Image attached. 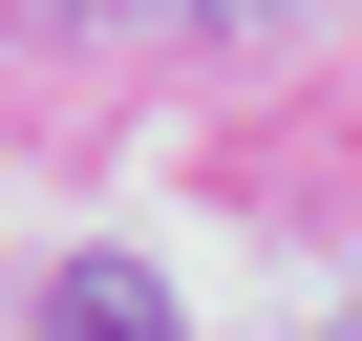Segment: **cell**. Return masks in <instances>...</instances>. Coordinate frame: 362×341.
Returning <instances> with one entry per match:
<instances>
[{
  "label": "cell",
  "instance_id": "1",
  "mask_svg": "<svg viewBox=\"0 0 362 341\" xmlns=\"http://www.w3.org/2000/svg\"><path fill=\"white\" fill-rule=\"evenodd\" d=\"M341 341H362V320H341Z\"/></svg>",
  "mask_w": 362,
  "mask_h": 341
}]
</instances>
